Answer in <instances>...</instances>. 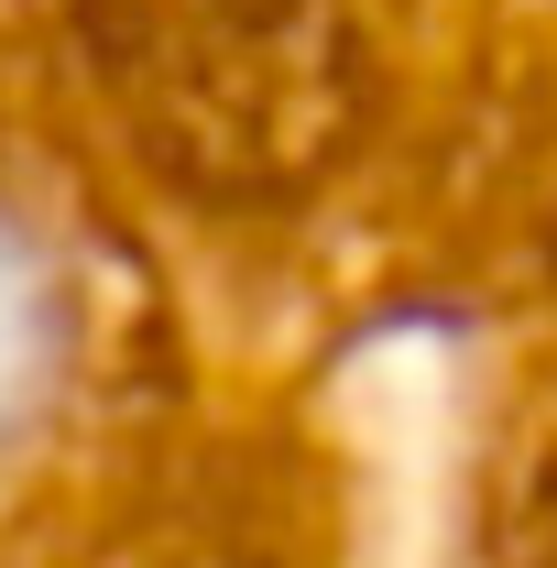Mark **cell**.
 <instances>
[{
	"instance_id": "obj_1",
	"label": "cell",
	"mask_w": 557,
	"mask_h": 568,
	"mask_svg": "<svg viewBox=\"0 0 557 568\" xmlns=\"http://www.w3.org/2000/svg\"><path fill=\"white\" fill-rule=\"evenodd\" d=\"M77 383V274L22 209H0V459Z\"/></svg>"
}]
</instances>
